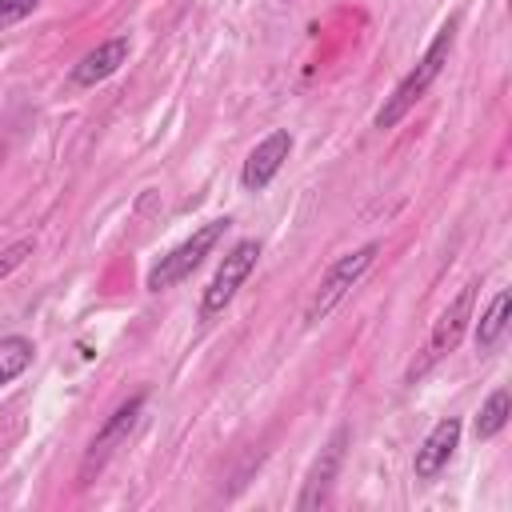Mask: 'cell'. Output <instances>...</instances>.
Masks as SVG:
<instances>
[{
	"mask_svg": "<svg viewBox=\"0 0 512 512\" xmlns=\"http://www.w3.org/2000/svg\"><path fill=\"white\" fill-rule=\"evenodd\" d=\"M460 432H464L460 416H444V420L424 436V444L416 448V460H412L416 480H432V476L452 460V452H456V444H460Z\"/></svg>",
	"mask_w": 512,
	"mask_h": 512,
	"instance_id": "9",
	"label": "cell"
},
{
	"mask_svg": "<svg viewBox=\"0 0 512 512\" xmlns=\"http://www.w3.org/2000/svg\"><path fill=\"white\" fill-rule=\"evenodd\" d=\"M36 8H40V0H0V32L20 24V20H28Z\"/></svg>",
	"mask_w": 512,
	"mask_h": 512,
	"instance_id": "15",
	"label": "cell"
},
{
	"mask_svg": "<svg viewBox=\"0 0 512 512\" xmlns=\"http://www.w3.org/2000/svg\"><path fill=\"white\" fill-rule=\"evenodd\" d=\"M288 152H292V132H288V128H272V132L248 152V160H244V168H240V184H244V192H260V188H268L272 176L284 168Z\"/></svg>",
	"mask_w": 512,
	"mask_h": 512,
	"instance_id": "7",
	"label": "cell"
},
{
	"mask_svg": "<svg viewBox=\"0 0 512 512\" xmlns=\"http://www.w3.org/2000/svg\"><path fill=\"white\" fill-rule=\"evenodd\" d=\"M376 252H380L376 240H368V244L344 252V256L320 276V284H316V292H312V300H308V308H304V320H308V324H320V320H324V316H328V312H332V308L360 284V276L372 268Z\"/></svg>",
	"mask_w": 512,
	"mask_h": 512,
	"instance_id": "2",
	"label": "cell"
},
{
	"mask_svg": "<svg viewBox=\"0 0 512 512\" xmlns=\"http://www.w3.org/2000/svg\"><path fill=\"white\" fill-rule=\"evenodd\" d=\"M456 24H460V16H448L444 24H440V32L432 36V44L424 48V56L416 60V68L392 88V96L380 104V112H376V128L384 132V128H396L408 112H412V104L432 88V80L444 72V64H448V56H452V44H456Z\"/></svg>",
	"mask_w": 512,
	"mask_h": 512,
	"instance_id": "1",
	"label": "cell"
},
{
	"mask_svg": "<svg viewBox=\"0 0 512 512\" xmlns=\"http://www.w3.org/2000/svg\"><path fill=\"white\" fill-rule=\"evenodd\" d=\"M256 260H260V244H256V240H240V244L228 248V256L220 260L216 276H212L208 288H204V300H200V316H204V320L220 316V312L236 300V292H240V284L252 276Z\"/></svg>",
	"mask_w": 512,
	"mask_h": 512,
	"instance_id": "4",
	"label": "cell"
},
{
	"mask_svg": "<svg viewBox=\"0 0 512 512\" xmlns=\"http://www.w3.org/2000/svg\"><path fill=\"white\" fill-rule=\"evenodd\" d=\"M508 304H512V296L500 288V292L492 296V304L484 308V316L476 320V348H480V352H488V348L500 344V336H504V328H508Z\"/></svg>",
	"mask_w": 512,
	"mask_h": 512,
	"instance_id": "11",
	"label": "cell"
},
{
	"mask_svg": "<svg viewBox=\"0 0 512 512\" xmlns=\"http://www.w3.org/2000/svg\"><path fill=\"white\" fill-rule=\"evenodd\" d=\"M140 408H144V392H136V396H128L124 404L112 408V416L100 424V432L92 436V444H88V452H84V460H80V484H92V476L104 472V464L112 460V452H116V448L128 440V432L136 428Z\"/></svg>",
	"mask_w": 512,
	"mask_h": 512,
	"instance_id": "5",
	"label": "cell"
},
{
	"mask_svg": "<svg viewBox=\"0 0 512 512\" xmlns=\"http://www.w3.org/2000/svg\"><path fill=\"white\" fill-rule=\"evenodd\" d=\"M508 416H512V396H508V388H496V392L484 400L480 416H476V436H480V440H492V436L508 424Z\"/></svg>",
	"mask_w": 512,
	"mask_h": 512,
	"instance_id": "13",
	"label": "cell"
},
{
	"mask_svg": "<svg viewBox=\"0 0 512 512\" xmlns=\"http://www.w3.org/2000/svg\"><path fill=\"white\" fill-rule=\"evenodd\" d=\"M128 52H132L128 36H112V40L96 44V48L84 52L80 64L72 68V84H76V88H96V84H104V80L128 60Z\"/></svg>",
	"mask_w": 512,
	"mask_h": 512,
	"instance_id": "10",
	"label": "cell"
},
{
	"mask_svg": "<svg viewBox=\"0 0 512 512\" xmlns=\"http://www.w3.org/2000/svg\"><path fill=\"white\" fill-rule=\"evenodd\" d=\"M36 348L28 336H0V388L12 384L20 372H28Z\"/></svg>",
	"mask_w": 512,
	"mask_h": 512,
	"instance_id": "12",
	"label": "cell"
},
{
	"mask_svg": "<svg viewBox=\"0 0 512 512\" xmlns=\"http://www.w3.org/2000/svg\"><path fill=\"white\" fill-rule=\"evenodd\" d=\"M472 304H476V284H464V288L448 300V308L436 316L432 336H428V352H424V360L412 368V376H420L428 364H436L444 352H452V348L460 344V336H464V328H468V320H472Z\"/></svg>",
	"mask_w": 512,
	"mask_h": 512,
	"instance_id": "6",
	"label": "cell"
},
{
	"mask_svg": "<svg viewBox=\"0 0 512 512\" xmlns=\"http://www.w3.org/2000/svg\"><path fill=\"white\" fill-rule=\"evenodd\" d=\"M344 444H348V428H336L332 440H328V444L320 448V456L312 460L308 480H304V488H300V496H296V508H320V504H328L332 480H336V472H340V464H344Z\"/></svg>",
	"mask_w": 512,
	"mask_h": 512,
	"instance_id": "8",
	"label": "cell"
},
{
	"mask_svg": "<svg viewBox=\"0 0 512 512\" xmlns=\"http://www.w3.org/2000/svg\"><path fill=\"white\" fill-rule=\"evenodd\" d=\"M224 228H228V220H208L204 228H196L184 244H176L168 256H160V264H152V272H148V292H164V288H172V284H180V280H188L196 268H200V260L220 244V236H224Z\"/></svg>",
	"mask_w": 512,
	"mask_h": 512,
	"instance_id": "3",
	"label": "cell"
},
{
	"mask_svg": "<svg viewBox=\"0 0 512 512\" xmlns=\"http://www.w3.org/2000/svg\"><path fill=\"white\" fill-rule=\"evenodd\" d=\"M32 252H36V240H32V236H20V240H12L8 248H0V280L12 276Z\"/></svg>",
	"mask_w": 512,
	"mask_h": 512,
	"instance_id": "14",
	"label": "cell"
}]
</instances>
